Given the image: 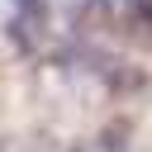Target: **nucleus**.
Segmentation results:
<instances>
[{"label": "nucleus", "instance_id": "nucleus-1", "mask_svg": "<svg viewBox=\"0 0 152 152\" xmlns=\"http://www.w3.org/2000/svg\"><path fill=\"white\" fill-rule=\"evenodd\" d=\"M33 19L38 0H0V38H10L14 48H33Z\"/></svg>", "mask_w": 152, "mask_h": 152}, {"label": "nucleus", "instance_id": "nucleus-2", "mask_svg": "<svg viewBox=\"0 0 152 152\" xmlns=\"http://www.w3.org/2000/svg\"><path fill=\"white\" fill-rule=\"evenodd\" d=\"M109 24H133L142 28V14H147V0H90Z\"/></svg>", "mask_w": 152, "mask_h": 152}, {"label": "nucleus", "instance_id": "nucleus-3", "mask_svg": "<svg viewBox=\"0 0 152 152\" xmlns=\"http://www.w3.org/2000/svg\"><path fill=\"white\" fill-rule=\"evenodd\" d=\"M76 152H119V142H86V147H76Z\"/></svg>", "mask_w": 152, "mask_h": 152}]
</instances>
